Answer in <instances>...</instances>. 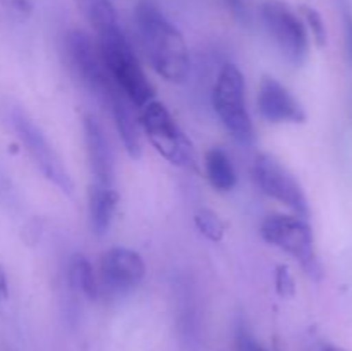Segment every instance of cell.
<instances>
[{"instance_id":"cell-24","label":"cell","mask_w":352,"mask_h":351,"mask_svg":"<svg viewBox=\"0 0 352 351\" xmlns=\"http://www.w3.org/2000/svg\"><path fill=\"white\" fill-rule=\"evenodd\" d=\"M308 351H351V350H347V348L344 346H339V344L330 343V341L316 339L309 344Z\"/></svg>"},{"instance_id":"cell-4","label":"cell","mask_w":352,"mask_h":351,"mask_svg":"<svg viewBox=\"0 0 352 351\" xmlns=\"http://www.w3.org/2000/svg\"><path fill=\"white\" fill-rule=\"evenodd\" d=\"M140 127L155 150L175 167L198 171V158L188 134L162 102L151 100L140 109Z\"/></svg>"},{"instance_id":"cell-6","label":"cell","mask_w":352,"mask_h":351,"mask_svg":"<svg viewBox=\"0 0 352 351\" xmlns=\"http://www.w3.org/2000/svg\"><path fill=\"white\" fill-rule=\"evenodd\" d=\"M64 47L65 57L76 78L107 105L110 98L117 95L120 89L113 85L107 71L98 43H95L93 38L85 31L71 30L65 34Z\"/></svg>"},{"instance_id":"cell-8","label":"cell","mask_w":352,"mask_h":351,"mask_svg":"<svg viewBox=\"0 0 352 351\" xmlns=\"http://www.w3.org/2000/svg\"><path fill=\"white\" fill-rule=\"evenodd\" d=\"M10 123H12V127L19 136L21 143L24 145V148L33 158L34 165L40 169L41 174L52 184L57 186L62 193L72 195L74 193V181H72L65 165L62 164V158L58 157L48 138L40 129V126H36L34 120L21 109H12Z\"/></svg>"},{"instance_id":"cell-22","label":"cell","mask_w":352,"mask_h":351,"mask_svg":"<svg viewBox=\"0 0 352 351\" xmlns=\"http://www.w3.org/2000/svg\"><path fill=\"white\" fill-rule=\"evenodd\" d=\"M0 3L9 12L16 14L19 17H28L33 12V3H31V0H0Z\"/></svg>"},{"instance_id":"cell-10","label":"cell","mask_w":352,"mask_h":351,"mask_svg":"<svg viewBox=\"0 0 352 351\" xmlns=\"http://www.w3.org/2000/svg\"><path fill=\"white\" fill-rule=\"evenodd\" d=\"M146 265L138 251L124 246L107 250L100 258V288L113 295H126L143 282Z\"/></svg>"},{"instance_id":"cell-18","label":"cell","mask_w":352,"mask_h":351,"mask_svg":"<svg viewBox=\"0 0 352 351\" xmlns=\"http://www.w3.org/2000/svg\"><path fill=\"white\" fill-rule=\"evenodd\" d=\"M195 226L212 243H220L226 236V224L210 209H201L195 213Z\"/></svg>"},{"instance_id":"cell-13","label":"cell","mask_w":352,"mask_h":351,"mask_svg":"<svg viewBox=\"0 0 352 351\" xmlns=\"http://www.w3.org/2000/svg\"><path fill=\"white\" fill-rule=\"evenodd\" d=\"M107 105H109L113 124H116L117 133H119L120 141H122L127 155L131 158H134V160L141 158V155H143V141H141L140 133L141 127L140 120H136L133 110H131L133 105L127 102V98L122 93L113 95Z\"/></svg>"},{"instance_id":"cell-15","label":"cell","mask_w":352,"mask_h":351,"mask_svg":"<svg viewBox=\"0 0 352 351\" xmlns=\"http://www.w3.org/2000/svg\"><path fill=\"white\" fill-rule=\"evenodd\" d=\"M205 174L213 189L227 193L236 188L237 171L223 148L213 147L205 153Z\"/></svg>"},{"instance_id":"cell-2","label":"cell","mask_w":352,"mask_h":351,"mask_svg":"<svg viewBox=\"0 0 352 351\" xmlns=\"http://www.w3.org/2000/svg\"><path fill=\"white\" fill-rule=\"evenodd\" d=\"M98 47L113 85L133 107H144L155 98V88L144 74L133 47L119 26L98 34Z\"/></svg>"},{"instance_id":"cell-11","label":"cell","mask_w":352,"mask_h":351,"mask_svg":"<svg viewBox=\"0 0 352 351\" xmlns=\"http://www.w3.org/2000/svg\"><path fill=\"white\" fill-rule=\"evenodd\" d=\"M258 114L272 124H302L308 119L305 107L298 98L272 76H263L258 86Z\"/></svg>"},{"instance_id":"cell-26","label":"cell","mask_w":352,"mask_h":351,"mask_svg":"<svg viewBox=\"0 0 352 351\" xmlns=\"http://www.w3.org/2000/svg\"><path fill=\"white\" fill-rule=\"evenodd\" d=\"M227 6L234 10L236 14L243 12V0H226Z\"/></svg>"},{"instance_id":"cell-21","label":"cell","mask_w":352,"mask_h":351,"mask_svg":"<svg viewBox=\"0 0 352 351\" xmlns=\"http://www.w3.org/2000/svg\"><path fill=\"white\" fill-rule=\"evenodd\" d=\"M236 346L237 351H267L256 339H254L253 334L248 329H244V327H239V329H237Z\"/></svg>"},{"instance_id":"cell-7","label":"cell","mask_w":352,"mask_h":351,"mask_svg":"<svg viewBox=\"0 0 352 351\" xmlns=\"http://www.w3.org/2000/svg\"><path fill=\"white\" fill-rule=\"evenodd\" d=\"M261 21L280 54L292 65H302L309 55V34L302 17L282 0H265Z\"/></svg>"},{"instance_id":"cell-16","label":"cell","mask_w":352,"mask_h":351,"mask_svg":"<svg viewBox=\"0 0 352 351\" xmlns=\"http://www.w3.org/2000/svg\"><path fill=\"white\" fill-rule=\"evenodd\" d=\"M69 286L79 295L86 296L89 299H96L100 296V281L95 274L91 262L85 255H74L69 264L67 272Z\"/></svg>"},{"instance_id":"cell-19","label":"cell","mask_w":352,"mask_h":351,"mask_svg":"<svg viewBox=\"0 0 352 351\" xmlns=\"http://www.w3.org/2000/svg\"><path fill=\"white\" fill-rule=\"evenodd\" d=\"M299 12H301L302 21H305L306 28H308V31L311 33L315 43L318 45L320 48L325 47L327 41H329V33H327V26L322 14L311 6H301Z\"/></svg>"},{"instance_id":"cell-23","label":"cell","mask_w":352,"mask_h":351,"mask_svg":"<svg viewBox=\"0 0 352 351\" xmlns=\"http://www.w3.org/2000/svg\"><path fill=\"white\" fill-rule=\"evenodd\" d=\"M344 38H346V55L352 64V12H344Z\"/></svg>"},{"instance_id":"cell-1","label":"cell","mask_w":352,"mask_h":351,"mask_svg":"<svg viewBox=\"0 0 352 351\" xmlns=\"http://www.w3.org/2000/svg\"><path fill=\"white\" fill-rule=\"evenodd\" d=\"M134 19L151 67L168 83H184L189 72V52L181 31L151 0L138 3Z\"/></svg>"},{"instance_id":"cell-14","label":"cell","mask_w":352,"mask_h":351,"mask_svg":"<svg viewBox=\"0 0 352 351\" xmlns=\"http://www.w3.org/2000/svg\"><path fill=\"white\" fill-rule=\"evenodd\" d=\"M117 205H119V193L113 189V186H91L88 196V217L93 234L105 236L109 233Z\"/></svg>"},{"instance_id":"cell-17","label":"cell","mask_w":352,"mask_h":351,"mask_svg":"<svg viewBox=\"0 0 352 351\" xmlns=\"http://www.w3.org/2000/svg\"><path fill=\"white\" fill-rule=\"evenodd\" d=\"M76 3H78L79 10L85 14L88 23L95 28L96 34L113 26H119L112 0H76Z\"/></svg>"},{"instance_id":"cell-20","label":"cell","mask_w":352,"mask_h":351,"mask_svg":"<svg viewBox=\"0 0 352 351\" xmlns=\"http://www.w3.org/2000/svg\"><path fill=\"white\" fill-rule=\"evenodd\" d=\"M275 289L282 298H292L296 295V282L287 265H278L275 268Z\"/></svg>"},{"instance_id":"cell-3","label":"cell","mask_w":352,"mask_h":351,"mask_svg":"<svg viewBox=\"0 0 352 351\" xmlns=\"http://www.w3.org/2000/svg\"><path fill=\"white\" fill-rule=\"evenodd\" d=\"M260 234L268 244L291 255L313 282L322 281L325 272L315 251V236L308 219L299 215L272 213L261 222Z\"/></svg>"},{"instance_id":"cell-5","label":"cell","mask_w":352,"mask_h":351,"mask_svg":"<svg viewBox=\"0 0 352 351\" xmlns=\"http://www.w3.org/2000/svg\"><path fill=\"white\" fill-rule=\"evenodd\" d=\"M212 105L220 123L241 145L256 141L254 124L246 105V83L243 72L234 64H226L212 89Z\"/></svg>"},{"instance_id":"cell-12","label":"cell","mask_w":352,"mask_h":351,"mask_svg":"<svg viewBox=\"0 0 352 351\" xmlns=\"http://www.w3.org/2000/svg\"><path fill=\"white\" fill-rule=\"evenodd\" d=\"M86 155L95 184L113 186V153L103 126L93 116L86 114L82 119Z\"/></svg>"},{"instance_id":"cell-9","label":"cell","mask_w":352,"mask_h":351,"mask_svg":"<svg viewBox=\"0 0 352 351\" xmlns=\"http://www.w3.org/2000/svg\"><path fill=\"white\" fill-rule=\"evenodd\" d=\"M253 176L258 188L265 195L287 206L289 210L294 212V215L309 219L311 210H309V202L305 189L299 184L298 179L289 172V169L284 167L274 155H258L253 165Z\"/></svg>"},{"instance_id":"cell-25","label":"cell","mask_w":352,"mask_h":351,"mask_svg":"<svg viewBox=\"0 0 352 351\" xmlns=\"http://www.w3.org/2000/svg\"><path fill=\"white\" fill-rule=\"evenodd\" d=\"M7 296H9V281H7L6 268L0 265V301L7 299Z\"/></svg>"}]
</instances>
